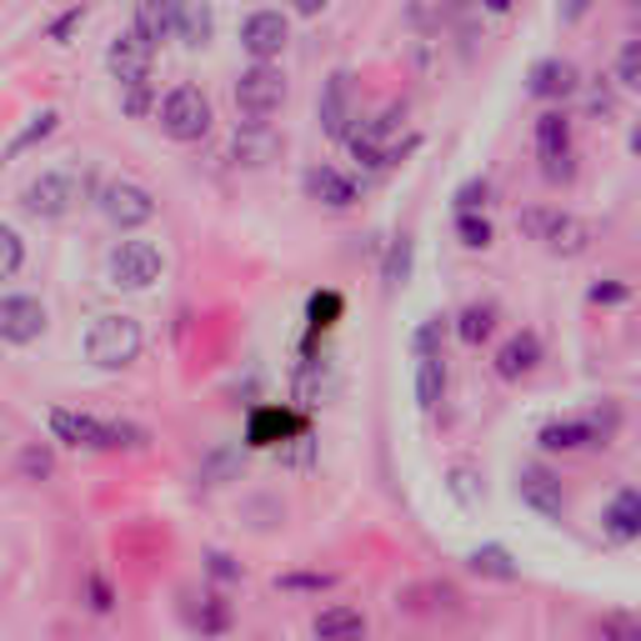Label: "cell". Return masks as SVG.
Returning <instances> with one entry per match:
<instances>
[{
  "mask_svg": "<svg viewBox=\"0 0 641 641\" xmlns=\"http://www.w3.org/2000/svg\"><path fill=\"white\" fill-rule=\"evenodd\" d=\"M411 256H416V240H411L406 230L391 236L386 260H381V280H386V290H396V286H406V280H411Z\"/></svg>",
  "mask_w": 641,
  "mask_h": 641,
  "instance_id": "4316f807",
  "label": "cell"
},
{
  "mask_svg": "<svg viewBox=\"0 0 641 641\" xmlns=\"http://www.w3.org/2000/svg\"><path fill=\"white\" fill-rule=\"evenodd\" d=\"M446 401V356H416V406L436 411Z\"/></svg>",
  "mask_w": 641,
  "mask_h": 641,
  "instance_id": "484cf974",
  "label": "cell"
},
{
  "mask_svg": "<svg viewBox=\"0 0 641 641\" xmlns=\"http://www.w3.org/2000/svg\"><path fill=\"white\" fill-rule=\"evenodd\" d=\"M210 36H216V10H210V0H180V16H176V40L190 50L210 46Z\"/></svg>",
  "mask_w": 641,
  "mask_h": 641,
  "instance_id": "603a6c76",
  "label": "cell"
},
{
  "mask_svg": "<svg viewBox=\"0 0 641 641\" xmlns=\"http://www.w3.org/2000/svg\"><path fill=\"white\" fill-rule=\"evenodd\" d=\"M341 310H346V300H341V290H316V296L306 300V320H310V336H320V331H331L341 320Z\"/></svg>",
  "mask_w": 641,
  "mask_h": 641,
  "instance_id": "4dcf8cb0",
  "label": "cell"
},
{
  "mask_svg": "<svg viewBox=\"0 0 641 641\" xmlns=\"http://www.w3.org/2000/svg\"><path fill=\"white\" fill-rule=\"evenodd\" d=\"M80 26H86V0H80V6H70L66 16H56V20H50L46 40H56V46H70V36H76Z\"/></svg>",
  "mask_w": 641,
  "mask_h": 641,
  "instance_id": "ab89813d",
  "label": "cell"
},
{
  "mask_svg": "<svg viewBox=\"0 0 641 641\" xmlns=\"http://www.w3.org/2000/svg\"><path fill=\"white\" fill-rule=\"evenodd\" d=\"M56 126H60V110H40V116L30 120V126L20 130V136L6 146V156H10V160H16V156H26L30 146H40V140H50V136H56Z\"/></svg>",
  "mask_w": 641,
  "mask_h": 641,
  "instance_id": "1f68e13d",
  "label": "cell"
},
{
  "mask_svg": "<svg viewBox=\"0 0 641 641\" xmlns=\"http://www.w3.org/2000/svg\"><path fill=\"white\" fill-rule=\"evenodd\" d=\"M46 326L50 316L36 296H0V341L6 346H36Z\"/></svg>",
  "mask_w": 641,
  "mask_h": 641,
  "instance_id": "8fae6325",
  "label": "cell"
},
{
  "mask_svg": "<svg viewBox=\"0 0 641 641\" xmlns=\"http://www.w3.org/2000/svg\"><path fill=\"white\" fill-rule=\"evenodd\" d=\"M441 346H446V316H426L411 331V356H441Z\"/></svg>",
  "mask_w": 641,
  "mask_h": 641,
  "instance_id": "d6a6232c",
  "label": "cell"
},
{
  "mask_svg": "<svg viewBox=\"0 0 641 641\" xmlns=\"http://www.w3.org/2000/svg\"><path fill=\"white\" fill-rule=\"evenodd\" d=\"M617 80L627 90H641V40H621V50H617Z\"/></svg>",
  "mask_w": 641,
  "mask_h": 641,
  "instance_id": "8d00e7d4",
  "label": "cell"
},
{
  "mask_svg": "<svg viewBox=\"0 0 641 641\" xmlns=\"http://www.w3.org/2000/svg\"><path fill=\"white\" fill-rule=\"evenodd\" d=\"M176 16H180V0H136V30H146L156 46L176 36Z\"/></svg>",
  "mask_w": 641,
  "mask_h": 641,
  "instance_id": "d4e9b609",
  "label": "cell"
},
{
  "mask_svg": "<svg viewBox=\"0 0 641 641\" xmlns=\"http://www.w3.org/2000/svg\"><path fill=\"white\" fill-rule=\"evenodd\" d=\"M286 436H306V421L290 416V411H280V406H260L256 416L246 421L250 446H276V441H286Z\"/></svg>",
  "mask_w": 641,
  "mask_h": 641,
  "instance_id": "7402d4cb",
  "label": "cell"
},
{
  "mask_svg": "<svg viewBox=\"0 0 641 641\" xmlns=\"http://www.w3.org/2000/svg\"><path fill=\"white\" fill-rule=\"evenodd\" d=\"M156 120H160V130H166L170 140L196 146V140L210 136L216 110H210V100H206V90H200V86H170L166 96H160V106H156Z\"/></svg>",
  "mask_w": 641,
  "mask_h": 641,
  "instance_id": "277c9868",
  "label": "cell"
},
{
  "mask_svg": "<svg viewBox=\"0 0 641 641\" xmlns=\"http://www.w3.org/2000/svg\"><path fill=\"white\" fill-rule=\"evenodd\" d=\"M280 146H286V140H280L266 120H246V126H236V136H230V160L260 170V166H270V160L280 156Z\"/></svg>",
  "mask_w": 641,
  "mask_h": 641,
  "instance_id": "e0dca14e",
  "label": "cell"
},
{
  "mask_svg": "<svg viewBox=\"0 0 641 641\" xmlns=\"http://www.w3.org/2000/svg\"><path fill=\"white\" fill-rule=\"evenodd\" d=\"M591 637L596 641H641V617L637 611H601Z\"/></svg>",
  "mask_w": 641,
  "mask_h": 641,
  "instance_id": "f1b7e54d",
  "label": "cell"
},
{
  "mask_svg": "<svg viewBox=\"0 0 641 641\" xmlns=\"http://www.w3.org/2000/svg\"><path fill=\"white\" fill-rule=\"evenodd\" d=\"M516 230L526 240H536L541 250H551V256H581V250L591 246V226L581 216H571V210H556V206H531L516 216Z\"/></svg>",
  "mask_w": 641,
  "mask_h": 641,
  "instance_id": "3957f363",
  "label": "cell"
},
{
  "mask_svg": "<svg viewBox=\"0 0 641 641\" xmlns=\"http://www.w3.org/2000/svg\"><path fill=\"white\" fill-rule=\"evenodd\" d=\"M466 566L476 571V576H486V581H516L521 576V566H516V556H511L501 541H486V546H471L466 551Z\"/></svg>",
  "mask_w": 641,
  "mask_h": 641,
  "instance_id": "cb8c5ba5",
  "label": "cell"
},
{
  "mask_svg": "<svg viewBox=\"0 0 641 641\" xmlns=\"http://www.w3.org/2000/svg\"><path fill=\"white\" fill-rule=\"evenodd\" d=\"M331 571H290V576H276L280 591H326L331 586Z\"/></svg>",
  "mask_w": 641,
  "mask_h": 641,
  "instance_id": "7bdbcfd3",
  "label": "cell"
},
{
  "mask_svg": "<svg viewBox=\"0 0 641 641\" xmlns=\"http://www.w3.org/2000/svg\"><path fill=\"white\" fill-rule=\"evenodd\" d=\"M586 300H591V306H627L631 286H627V280H596V286L586 290Z\"/></svg>",
  "mask_w": 641,
  "mask_h": 641,
  "instance_id": "ee69618b",
  "label": "cell"
},
{
  "mask_svg": "<svg viewBox=\"0 0 641 641\" xmlns=\"http://www.w3.org/2000/svg\"><path fill=\"white\" fill-rule=\"evenodd\" d=\"M591 6H596V0H566V6H561V26H576V20H586Z\"/></svg>",
  "mask_w": 641,
  "mask_h": 641,
  "instance_id": "bcb514c9",
  "label": "cell"
},
{
  "mask_svg": "<svg viewBox=\"0 0 641 641\" xmlns=\"http://www.w3.org/2000/svg\"><path fill=\"white\" fill-rule=\"evenodd\" d=\"M50 471H56V456H50L46 446H26V451H20V476H26V481H46Z\"/></svg>",
  "mask_w": 641,
  "mask_h": 641,
  "instance_id": "b9f144b4",
  "label": "cell"
},
{
  "mask_svg": "<svg viewBox=\"0 0 641 641\" xmlns=\"http://www.w3.org/2000/svg\"><path fill=\"white\" fill-rule=\"evenodd\" d=\"M280 106H286V76H280V66L250 60L236 76V110L250 120H266L270 110H280Z\"/></svg>",
  "mask_w": 641,
  "mask_h": 641,
  "instance_id": "52a82bcc",
  "label": "cell"
},
{
  "mask_svg": "<svg viewBox=\"0 0 641 641\" xmlns=\"http://www.w3.org/2000/svg\"><path fill=\"white\" fill-rule=\"evenodd\" d=\"M451 200H456V210H486L491 206V180L486 176H466Z\"/></svg>",
  "mask_w": 641,
  "mask_h": 641,
  "instance_id": "74e56055",
  "label": "cell"
},
{
  "mask_svg": "<svg viewBox=\"0 0 641 641\" xmlns=\"http://www.w3.org/2000/svg\"><path fill=\"white\" fill-rule=\"evenodd\" d=\"M206 571H210L216 581H236V576H240V566L226 556V551H210V556H206Z\"/></svg>",
  "mask_w": 641,
  "mask_h": 641,
  "instance_id": "f6af8a7d",
  "label": "cell"
},
{
  "mask_svg": "<svg viewBox=\"0 0 641 641\" xmlns=\"http://www.w3.org/2000/svg\"><path fill=\"white\" fill-rule=\"evenodd\" d=\"M196 627H200V637H226V631H230V607L220 596H206V601H200V611H196Z\"/></svg>",
  "mask_w": 641,
  "mask_h": 641,
  "instance_id": "d590c367",
  "label": "cell"
},
{
  "mask_svg": "<svg viewBox=\"0 0 641 641\" xmlns=\"http://www.w3.org/2000/svg\"><path fill=\"white\" fill-rule=\"evenodd\" d=\"M146 346V331H140L136 316H120V310H106V316L90 320L86 331V361L100 371H120L140 356Z\"/></svg>",
  "mask_w": 641,
  "mask_h": 641,
  "instance_id": "7a4b0ae2",
  "label": "cell"
},
{
  "mask_svg": "<svg viewBox=\"0 0 641 641\" xmlns=\"http://www.w3.org/2000/svg\"><path fill=\"white\" fill-rule=\"evenodd\" d=\"M300 186H306V196L316 200V206H326V210H351V206H356V180H351L346 170H336V166H310Z\"/></svg>",
  "mask_w": 641,
  "mask_h": 641,
  "instance_id": "ffe728a7",
  "label": "cell"
},
{
  "mask_svg": "<svg viewBox=\"0 0 641 641\" xmlns=\"http://www.w3.org/2000/svg\"><path fill=\"white\" fill-rule=\"evenodd\" d=\"M160 270H166V256H160L156 240H116L106 256V280L116 290H150L160 280Z\"/></svg>",
  "mask_w": 641,
  "mask_h": 641,
  "instance_id": "8992f818",
  "label": "cell"
},
{
  "mask_svg": "<svg viewBox=\"0 0 641 641\" xmlns=\"http://www.w3.org/2000/svg\"><path fill=\"white\" fill-rule=\"evenodd\" d=\"M331 6V0H290V10H296V16H320V10H326Z\"/></svg>",
  "mask_w": 641,
  "mask_h": 641,
  "instance_id": "c3c4849f",
  "label": "cell"
},
{
  "mask_svg": "<svg viewBox=\"0 0 641 641\" xmlns=\"http://www.w3.org/2000/svg\"><path fill=\"white\" fill-rule=\"evenodd\" d=\"M366 611L346 607V601H336V607H320L316 621H310V637L316 641H366Z\"/></svg>",
  "mask_w": 641,
  "mask_h": 641,
  "instance_id": "44dd1931",
  "label": "cell"
},
{
  "mask_svg": "<svg viewBox=\"0 0 641 641\" xmlns=\"http://www.w3.org/2000/svg\"><path fill=\"white\" fill-rule=\"evenodd\" d=\"M120 90H126V96H120V106H126V116H150V110H156L160 106V100H156V90H150V80H140V86H120Z\"/></svg>",
  "mask_w": 641,
  "mask_h": 641,
  "instance_id": "60d3db41",
  "label": "cell"
},
{
  "mask_svg": "<svg viewBox=\"0 0 641 641\" xmlns=\"http://www.w3.org/2000/svg\"><path fill=\"white\" fill-rule=\"evenodd\" d=\"M576 86H581L576 66L561 60V56H546V60H536V66L526 70V96L531 100H566Z\"/></svg>",
  "mask_w": 641,
  "mask_h": 641,
  "instance_id": "d6986e66",
  "label": "cell"
},
{
  "mask_svg": "<svg viewBox=\"0 0 641 641\" xmlns=\"http://www.w3.org/2000/svg\"><path fill=\"white\" fill-rule=\"evenodd\" d=\"M96 206L116 230H140L156 220V196L140 180H110V186H100Z\"/></svg>",
  "mask_w": 641,
  "mask_h": 641,
  "instance_id": "ba28073f",
  "label": "cell"
},
{
  "mask_svg": "<svg viewBox=\"0 0 641 641\" xmlns=\"http://www.w3.org/2000/svg\"><path fill=\"white\" fill-rule=\"evenodd\" d=\"M536 156H541V176L546 180H571V120L566 110H541L536 116Z\"/></svg>",
  "mask_w": 641,
  "mask_h": 641,
  "instance_id": "30bf717a",
  "label": "cell"
},
{
  "mask_svg": "<svg viewBox=\"0 0 641 641\" xmlns=\"http://www.w3.org/2000/svg\"><path fill=\"white\" fill-rule=\"evenodd\" d=\"M456 240L466 250H486L491 240H496V230H491L486 210H456Z\"/></svg>",
  "mask_w": 641,
  "mask_h": 641,
  "instance_id": "f546056e",
  "label": "cell"
},
{
  "mask_svg": "<svg viewBox=\"0 0 641 641\" xmlns=\"http://www.w3.org/2000/svg\"><path fill=\"white\" fill-rule=\"evenodd\" d=\"M491 366H496L501 381H526L531 371L541 366V336L536 331H516V336H506L496 346V361H491Z\"/></svg>",
  "mask_w": 641,
  "mask_h": 641,
  "instance_id": "ac0fdd59",
  "label": "cell"
},
{
  "mask_svg": "<svg viewBox=\"0 0 641 641\" xmlns=\"http://www.w3.org/2000/svg\"><path fill=\"white\" fill-rule=\"evenodd\" d=\"M316 120L331 140H346V130H351V70H331V76L320 80Z\"/></svg>",
  "mask_w": 641,
  "mask_h": 641,
  "instance_id": "9a60e30c",
  "label": "cell"
},
{
  "mask_svg": "<svg viewBox=\"0 0 641 641\" xmlns=\"http://www.w3.org/2000/svg\"><path fill=\"white\" fill-rule=\"evenodd\" d=\"M516 496H521V506L536 511L541 521L566 516V491H561V481L551 476L546 466H521L516 471Z\"/></svg>",
  "mask_w": 641,
  "mask_h": 641,
  "instance_id": "4fadbf2b",
  "label": "cell"
},
{
  "mask_svg": "<svg viewBox=\"0 0 641 641\" xmlns=\"http://www.w3.org/2000/svg\"><path fill=\"white\" fill-rule=\"evenodd\" d=\"M446 491H451V501H456V506H481V496H486V491H481V476L471 466H451V476H446Z\"/></svg>",
  "mask_w": 641,
  "mask_h": 641,
  "instance_id": "836d02e7",
  "label": "cell"
},
{
  "mask_svg": "<svg viewBox=\"0 0 641 641\" xmlns=\"http://www.w3.org/2000/svg\"><path fill=\"white\" fill-rule=\"evenodd\" d=\"M20 266H26V240H20L16 226H6V220H0V280L20 276Z\"/></svg>",
  "mask_w": 641,
  "mask_h": 641,
  "instance_id": "e575fe53",
  "label": "cell"
},
{
  "mask_svg": "<svg viewBox=\"0 0 641 641\" xmlns=\"http://www.w3.org/2000/svg\"><path fill=\"white\" fill-rule=\"evenodd\" d=\"M286 46H290V20L280 10H250L240 20V50L250 60H276Z\"/></svg>",
  "mask_w": 641,
  "mask_h": 641,
  "instance_id": "7c38bea8",
  "label": "cell"
},
{
  "mask_svg": "<svg viewBox=\"0 0 641 641\" xmlns=\"http://www.w3.org/2000/svg\"><path fill=\"white\" fill-rule=\"evenodd\" d=\"M536 446H541V451H561V456H571V451L607 446V431H601L591 416H556V421H546V426L536 431Z\"/></svg>",
  "mask_w": 641,
  "mask_h": 641,
  "instance_id": "5bb4252c",
  "label": "cell"
},
{
  "mask_svg": "<svg viewBox=\"0 0 641 641\" xmlns=\"http://www.w3.org/2000/svg\"><path fill=\"white\" fill-rule=\"evenodd\" d=\"M86 607L96 611V617H106V611H116V586H110L106 571H90L86 576Z\"/></svg>",
  "mask_w": 641,
  "mask_h": 641,
  "instance_id": "f35d334b",
  "label": "cell"
},
{
  "mask_svg": "<svg viewBox=\"0 0 641 641\" xmlns=\"http://www.w3.org/2000/svg\"><path fill=\"white\" fill-rule=\"evenodd\" d=\"M106 70L120 80V86H140V80H150V70H156V40L146 36V30H120L116 40L106 46Z\"/></svg>",
  "mask_w": 641,
  "mask_h": 641,
  "instance_id": "9c48e42d",
  "label": "cell"
},
{
  "mask_svg": "<svg viewBox=\"0 0 641 641\" xmlns=\"http://www.w3.org/2000/svg\"><path fill=\"white\" fill-rule=\"evenodd\" d=\"M481 6H486V10H491V16H506V10H511V6H516V0H481Z\"/></svg>",
  "mask_w": 641,
  "mask_h": 641,
  "instance_id": "681fc988",
  "label": "cell"
},
{
  "mask_svg": "<svg viewBox=\"0 0 641 641\" xmlns=\"http://www.w3.org/2000/svg\"><path fill=\"white\" fill-rule=\"evenodd\" d=\"M631 150H637V156H641V126L631 130Z\"/></svg>",
  "mask_w": 641,
  "mask_h": 641,
  "instance_id": "f907efd6",
  "label": "cell"
},
{
  "mask_svg": "<svg viewBox=\"0 0 641 641\" xmlns=\"http://www.w3.org/2000/svg\"><path fill=\"white\" fill-rule=\"evenodd\" d=\"M601 536H607L611 546L641 541V491L637 486H621L617 496L607 501V511H601Z\"/></svg>",
  "mask_w": 641,
  "mask_h": 641,
  "instance_id": "2e32d148",
  "label": "cell"
},
{
  "mask_svg": "<svg viewBox=\"0 0 641 641\" xmlns=\"http://www.w3.org/2000/svg\"><path fill=\"white\" fill-rule=\"evenodd\" d=\"M86 176H76V170H40L36 180H26V190H20V206L30 210V216L40 220H66L70 210L86 200Z\"/></svg>",
  "mask_w": 641,
  "mask_h": 641,
  "instance_id": "5b68a950",
  "label": "cell"
},
{
  "mask_svg": "<svg viewBox=\"0 0 641 641\" xmlns=\"http://www.w3.org/2000/svg\"><path fill=\"white\" fill-rule=\"evenodd\" d=\"M491 331H496V306H486V300H476V306H466L456 316V336L466 341V346H481V341H491Z\"/></svg>",
  "mask_w": 641,
  "mask_h": 641,
  "instance_id": "83f0119b",
  "label": "cell"
},
{
  "mask_svg": "<svg viewBox=\"0 0 641 641\" xmlns=\"http://www.w3.org/2000/svg\"><path fill=\"white\" fill-rule=\"evenodd\" d=\"M50 436L76 451H120V446H146L150 441L146 426H136V421H100L90 411H70V406L50 411Z\"/></svg>",
  "mask_w": 641,
  "mask_h": 641,
  "instance_id": "6da1fadb",
  "label": "cell"
},
{
  "mask_svg": "<svg viewBox=\"0 0 641 641\" xmlns=\"http://www.w3.org/2000/svg\"><path fill=\"white\" fill-rule=\"evenodd\" d=\"M586 106H591V116H611V110H617V100H611V90H591L586 96Z\"/></svg>",
  "mask_w": 641,
  "mask_h": 641,
  "instance_id": "7dc6e473",
  "label": "cell"
}]
</instances>
